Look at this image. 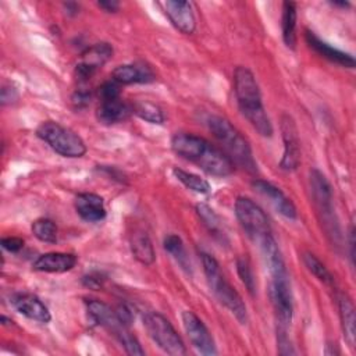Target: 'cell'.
<instances>
[{
    "instance_id": "cell-1",
    "label": "cell",
    "mask_w": 356,
    "mask_h": 356,
    "mask_svg": "<svg viewBox=\"0 0 356 356\" xmlns=\"http://www.w3.org/2000/svg\"><path fill=\"white\" fill-rule=\"evenodd\" d=\"M171 147L179 157L195 163L209 175L227 177L234 172V163L224 150L202 136L175 134L171 139Z\"/></svg>"
},
{
    "instance_id": "cell-2",
    "label": "cell",
    "mask_w": 356,
    "mask_h": 356,
    "mask_svg": "<svg viewBox=\"0 0 356 356\" xmlns=\"http://www.w3.org/2000/svg\"><path fill=\"white\" fill-rule=\"evenodd\" d=\"M234 92L242 115L264 138L274 132L273 124L264 110L259 83L253 72L246 67H236L234 71Z\"/></svg>"
},
{
    "instance_id": "cell-3",
    "label": "cell",
    "mask_w": 356,
    "mask_h": 356,
    "mask_svg": "<svg viewBox=\"0 0 356 356\" xmlns=\"http://www.w3.org/2000/svg\"><path fill=\"white\" fill-rule=\"evenodd\" d=\"M207 125L232 163H236L252 174L257 171V164L254 161L249 142L227 118L211 115L207 120Z\"/></svg>"
},
{
    "instance_id": "cell-4",
    "label": "cell",
    "mask_w": 356,
    "mask_h": 356,
    "mask_svg": "<svg viewBox=\"0 0 356 356\" xmlns=\"http://www.w3.org/2000/svg\"><path fill=\"white\" fill-rule=\"evenodd\" d=\"M202 266L206 275L207 285L214 296L218 299L221 305H224L234 317L241 323H248V310L246 305L242 300L241 295L235 291V288L225 280L224 274L221 273L218 261L210 256L209 253H202Z\"/></svg>"
},
{
    "instance_id": "cell-5",
    "label": "cell",
    "mask_w": 356,
    "mask_h": 356,
    "mask_svg": "<svg viewBox=\"0 0 356 356\" xmlns=\"http://www.w3.org/2000/svg\"><path fill=\"white\" fill-rule=\"evenodd\" d=\"M36 135L63 157L76 159L86 153V145L82 138L56 121L42 122L36 129Z\"/></svg>"
},
{
    "instance_id": "cell-6",
    "label": "cell",
    "mask_w": 356,
    "mask_h": 356,
    "mask_svg": "<svg viewBox=\"0 0 356 356\" xmlns=\"http://www.w3.org/2000/svg\"><path fill=\"white\" fill-rule=\"evenodd\" d=\"M143 324L150 338L161 350L172 356H181L186 353L182 338L164 316L154 312L146 313L143 317Z\"/></svg>"
},
{
    "instance_id": "cell-7",
    "label": "cell",
    "mask_w": 356,
    "mask_h": 356,
    "mask_svg": "<svg viewBox=\"0 0 356 356\" xmlns=\"http://www.w3.org/2000/svg\"><path fill=\"white\" fill-rule=\"evenodd\" d=\"M235 216L245 229V232L253 239L260 241L266 235L271 234L270 222L263 209L246 196H239L235 200Z\"/></svg>"
},
{
    "instance_id": "cell-8",
    "label": "cell",
    "mask_w": 356,
    "mask_h": 356,
    "mask_svg": "<svg viewBox=\"0 0 356 356\" xmlns=\"http://www.w3.org/2000/svg\"><path fill=\"white\" fill-rule=\"evenodd\" d=\"M310 188L313 200L317 206L318 213L323 216V222L330 235H338V224L334 221V206H332V189L327 177L317 168L310 171Z\"/></svg>"
},
{
    "instance_id": "cell-9",
    "label": "cell",
    "mask_w": 356,
    "mask_h": 356,
    "mask_svg": "<svg viewBox=\"0 0 356 356\" xmlns=\"http://www.w3.org/2000/svg\"><path fill=\"white\" fill-rule=\"evenodd\" d=\"M270 299L274 307V313L277 317L278 328L286 330L293 317V303H292V292L288 281V275L282 277H271L270 282Z\"/></svg>"
},
{
    "instance_id": "cell-10",
    "label": "cell",
    "mask_w": 356,
    "mask_h": 356,
    "mask_svg": "<svg viewBox=\"0 0 356 356\" xmlns=\"http://www.w3.org/2000/svg\"><path fill=\"white\" fill-rule=\"evenodd\" d=\"M281 134L284 140V153L280 160V168L284 171H293L300 163V142L298 128L289 114L281 117Z\"/></svg>"
},
{
    "instance_id": "cell-11",
    "label": "cell",
    "mask_w": 356,
    "mask_h": 356,
    "mask_svg": "<svg viewBox=\"0 0 356 356\" xmlns=\"http://www.w3.org/2000/svg\"><path fill=\"white\" fill-rule=\"evenodd\" d=\"M182 323L184 328L193 345V348L204 355V356H213L217 355L214 339L204 325V323L191 310H185L182 313Z\"/></svg>"
},
{
    "instance_id": "cell-12",
    "label": "cell",
    "mask_w": 356,
    "mask_h": 356,
    "mask_svg": "<svg viewBox=\"0 0 356 356\" xmlns=\"http://www.w3.org/2000/svg\"><path fill=\"white\" fill-rule=\"evenodd\" d=\"M113 57V47L108 43H95L81 53L75 67L79 81H88L99 68H102Z\"/></svg>"
},
{
    "instance_id": "cell-13",
    "label": "cell",
    "mask_w": 356,
    "mask_h": 356,
    "mask_svg": "<svg viewBox=\"0 0 356 356\" xmlns=\"http://www.w3.org/2000/svg\"><path fill=\"white\" fill-rule=\"evenodd\" d=\"M88 314L90 318L100 327L113 332V335L120 341L129 330L117 316L115 310H113L108 305L97 299H88L85 302Z\"/></svg>"
},
{
    "instance_id": "cell-14",
    "label": "cell",
    "mask_w": 356,
    "mask_h": 356,
    "mask_svg": "<svg viewBox=\"0 0 356 356\" xmlns=\"http://www.w3.org/2000/svg\"><path fill=\"white\" fill-rule=\"evenodd\" d=\"M171 24L182 33L191 35L196 29V18L189 1L167 0L159 3Z\"/></svg>"
},
{
    "instance_id": "cell-15",
    "label": "cell",
    "mask_w": 356,
    "mask_h": 356,
    "mask_svg": "<svg viewBox=\"0 0 356 356\" xmlns=\"http://www.w3.org/2000/svg\"><path fill=\"white\" fill-rule=\"evenodd\" d=\"M253 188L266 199H268V202L273 204L277 213H280L288 220H296L298 211L295 204L278 186L263 179H256L253 181Z\"/></svg>"
},
{
    "instance_id": "cell-16",
    "label": "cell",
    "mask_w": 356,
    "mask_h": 356,
    "mask_svg": "<svg viewBox=\"0 0 356 356\" xmlns=\"http://www.w3.org/2000/svg\"><path fill=\"white\" fill-rule=\"evenodd\" d=\"M11 303L18 313L31 320L44 324L51 320L47 306L32 293H17L11 298Z\"/></svg>"
},
{
    "instance_id": "cell-17",
    "label": "cell",
    "mask_w": 356,
    "mask_h": 356,
    "mask_svg": "<svg viewBox=\"0 0 356 356\" xmlns=\"http://www.w3.org/2000/svg\"><path fill=\"white\" fill-rule=\"evenodd\" d=\"M78 259L74 253L49 252L40 254L32 264L35 271L40 273H67L72 270Z\"/></svg>"
},
{
    "instance_id": "cell-18",
    "label": "cell",
    "mask_w": 356,
    "mask_h": 356,
    "mask_svg": "<svg viewBox=\"0 0 356 356\" xmlns=\"http://www.w3.org/2000/svg\"><path fill=\"white\" fill-rule=\"evenodd\" d=\"M113 79L120 85L149 83L156 79L153 70L145 63H134L118 65L113 71Z\"/></svg>"
},
{
    "instance_id": "cell-19",
    "label": "cell",
    "mask_w": 356,
    "mask_h": 356,
    "mask_svg": "<svg viewBox=\"0 0 356 356\" xmlns=\"http://www.w3.org/2000/svg\"><path fill=\"white\" fill-rule=\"evenodd\" d=\"M75 210L78 216L88 222H99L106 217L103 197L90 192L79 193L75 197Z\"/></svg>"
},
{
    "instance_id": "cell-20",
    "label": "cell",
    "mask_w": 356,
    "mask_h": 356,
    "mask_svg": "<svg viewBox=\"0 0 356 356\" xmlns=\"http://www.w3.org/2000/svg\"><path fill=\"white\" fill-rule=\"evenodd\" d=\"M131 114H134L132 104L121 100V97L113 100H102L96 111L97 120L106 125L127 121Z\"/></svg>"
},
{
    "instance_id": "cell-21",
    "label": "cell",
    "mask_w": 356,
    "mask_h": 356,
    "mask_svg": "<svg viewBox=\"0 0 356 356\" xmlns=\"http://www.w3.org/2000/svg\"><path fill=\"white\" fill-rule=\"evenodd\" d=\"M260 243V249H261V254L263 259L266 261V266L268 268V273L271 277H282V275H288L286 268H285V263L281 254V250L274 239V236L271 234L266 235L264 238H261L259 241Z\"/></svg>"
},
{
    "instance_id": "cell-22",
    "label": "cell",
    "mask_w": 356,
    "mask_h": 356,
    "mask_svg": "<svg viewBox=\"0 0 356 356\" xmlns=\"http://www.w3.org/2000/svg\"><path fill=\"white\" fill-rule=\"evenodd\" d=\"M306 42L312 49H314L324 58H327L335 64H339L342 67H346V68L355 67V58L350 54H348L342 50H338V49L330 46L328 43L323 42L320 38H317L314 35V32L306 31Z\"/></svg>"
},
{
    "instance_id": "cell-23",
    "label": "cell",
    "mask_w": 356,
    "mask_h": 356,
    "mask_svg": "<svg viewBox=\"0 0 356 356\" xmlns=\"http://www.w3.org/2000/svg\"><path fill=\"white\" fill-rule=\"evenodd\" d=\"M339 317L341 325L343 331V338L349 348H355V338H356V318H355V307L352 300L346 295H339Z\"/></svg>"
},
{
    "instance_id": "cell-24",
    "label": "cell",
    "mask_w": 356,
    "mask_h": 356,
    "mask_svg": "<svg viewBox=\"0 0 356 356\" xmlns=\"http://www.w3.org/2000/svg\"><path fill=\"white\" fill-rule=\"evenodd\" d=\"M296 4L293 1L282 3V15H281V29L282 39L286 47H296Z\"/></svg>"
},
{
    "instance_id": "cell-25",
    "label": "cell",
    "mask_w": 356,
    "mask_h": 356,
    "mask_svg": "<svg viewBox=\"0 0 356 356\" xmlns=\"http://www.w3.org/2000/svg\"><path fill=\"white\" fill-rule=\"evenodd\" d=\"M131 252H132L134 257L145 266L153 264V261L156 259V253H154L152 241L143 232H135L131 236Z\"/></svg>"
},
{
    "instance_id": "cell-26",
    "label": "cell",
    "mask_w": 356,
    "mask_h": 356,
    "mask_svg": "<svg viewBox=\"0 0 356 356\" xmlns=\"http://www.w3.org/2000/svg\"><path fill=\"white\" fill-rule=\"evenodd\" d=\"M163 246L184 270L191 271V263H189V259L186 256V250H185L184 242H182V239L178 235H175V234L167 235L164 238Z\"/></svg>"
},
{
    "instance_id": "cell-27",
    "label": "cell",
    "mask_w": 356,
    "mask_h": 356,
    "mask_svg": "<svg viewBox=\"0 0 356 356\" xmlns=\"http://www.w3.org/2000/svg\"><path fill=\"white\" fill-rule=\"evenodd\" d=\"M172 174L175 175V178L184 185L186 186L188 189L196 192V193H202V195H206L210 192V184L209 181H206L204 178L196 175V174H192V172H188L185 170H181V168H174L172 170Z\"/></svg>"
},
{
    "instance_id": "cell-28",
    "label": "cell",
    "mask_w": 356,
    "mask_h": 356,
    "mask_svg": "<svg viewBox=\"0 0 356 356\" xmlns=\"http://www.w3.org/2000/svg\"><path fill=\"white\" fill-rule=\"evenodd\" d=\"M134 113L140 117L142 120L150 122V124H163L164 122V114L163 110L147 100H139L132 104Z\"/></svg>"
},
{
    "instance_id": "cell-29",
    "label": "cell",
    "mask_w": 356,
    "mask_h": 356,
    "mask_svg": "<svg viewBox=\"0 0 356 356\" xmlns=\"http://www.w3.org/2000/svg\"><path fill=\"white\" fill-rule=\"evenodd\" d=\"M32 234L36 239L44 243H56L57 242V225L50 218H38L32 222Z\"/></svg>"
},
{
    "instance_id": "cell-30",
    "label": "cell",
    "mask_w": 356,
    "mask_h": 356,
    "mask_svg": "<svg viewBox=\"0 0 356 356\" xmlns=\"http://www.w3.org/2000/svg\"><path fill=\"white\" fill-rule=\"evenodd\" d=\"M303 263L306 266V268L323 284L325 285H332L334 284V277L332 274L328 271V268L310 252H305L303 256Z\"/></svg>"
},
{
    "instance_id": "cell-31",
    "label": "cell",
    "mask_w": 356,
    "mask_h": 356,
    "mask_svg": "<svg viewBox=\"0 0 356 356\" xmlns=\"http://www.w3.org/2000/svg\"><path fill=\"white\" fill-rule=\"evenodd\" d=\"M196 213L210 232H213L214 235H222L221 234V220L211 207H209L204 203H199V204H196Z\"/></svg>"
},
{
    "instance_id": "cell-32",
    "label": "cell",
    "mask_w": 356,
    "mask_h": 356,
    "mask_svg": "<svg viewBox=\"0 0 356 356\" xmlns=\"http://www.w3.org/2000/svg\"><path fill=\"white\" fill-rule=\"evenodd\" d=\"M236 271H238V275H239L242 284L253 295V292L256 289V284H254V277H253L250 261L246 256H239L236 259Z\"/></svg>"
},
{
    "instance_id": "cell-33",
    "label": "cell",
    "mask_w": 356,
    "mask_h": 356,
    "mask_svg": "<svg viewBox=\"0 0 356 356\" xmlns=\"http://www.w3.org/2000/svg\"><path fill=\"white\" fill-rule=\"evenodd\" d=\"M120 93H121V85L114 81V79H110V81H106L100 85L99 88V97H100V102L102 100H113V99H118L120 97Z\"/></svg>"
},
{
    "instance_id": "cell-34",
    "label": "cell",
    "mask_w": 356,
    "mask_h": 356,
    "mask_svg": "<svg viewBox=\"0 0 356 356\" xmlns=\"http://www.w3.org/2000/svg\"><path fill=\"white\" fill-rule=\"evenodd\" d=\"M120 343L122 345V348L125 349V352L128 355H145V350L142 349L139 341L136 339L135 335L131 334V331H128L121 339H120Z\"/></svg>"
},
{
    "instance_id": "cell-35",
    "label": "cell",
    "mask_w": 356,
    "mask_h": 356,
    "mask_svg": "<svg viewBox=\"0 0 356 356\" xmlns=\"http://www.w3.org/2000/svg\"><path fill=\"white\" fill-rule=\"evenodd\" d=\"M277 343H278V352L281 355H295V349L291 345V341L286 335V330L278 328L277 331Z\"/></svg>"
},
{
    "instance_id": "cell-36",
    "label": "cell",
    "mask_w": 356,
    "mask_h": 356,
    "mask_svg": "<svg viewBox=\"0 0 356 356\" xmlns=\"http://www.w3.org/2000/svg\"><path fill=\"white\" fill-rule=\"evenodd\" d=\"M1 246L11 252V253H17L18 250L22 249L24 246V239L18 238V236H7V238H3L1 239Z\"/></svg>"
},
{
    "instance_id": "cell-37",
    "label": "cell",
    "mask_w": 356,
    "mask_h": 356,
    "mask_svg": "<svg viewBox=\"0 0 356 356\" xmlns=\"http://www.w3.org/2000/svg\"><path fill=\"white\" fill-rule=\"evenodd\" d=\"M103 281H104V278L100 274H96V273L88 274L82 278L83 285L90 288V289H100L102 285H103Z\"/></svg>"
},
{
    "instance_id": "cell-38",
    "label": "cell",
    "mask_w": 356,
    "mask_h": 356,
    "mask_svg": "<svg viewBox=\"0 0 356 356\" xmlns=\"http://www.w3.org/2000/svg\"><path fill=\"white\" fill-rule=\"evenodd\" d=\"M114 310H115L118 318H120L127 327H129L131 323H132V313H131V310H129L127 306H124V305L117 306Z\"/></svg>"
},
{
    "instance_id": "cell-39",
    "label": "cell",
    "mask_w": 356,
    "mask_h": 356,
    "mask_svg": "<svg viewBox=\"0 0 356 356\" xmlns=\"http://www.w3.org/2000/svg\"><path fill=\"white\" fill-rule=\"evenodd\" d=\"M18 97V93L14 88L11 86H3L1 88V104H7V103H11L14 102L15 99Z\"/></svg>"
},
{
    "instance_id": "cell-40",
    "label": "cell",
    "mask_w": 356,
    "mask_h": 356,
    "mask_svg": "<svg viewBox=\"0 0 356 356\" xmlns=\"http://www.w3.org/2000/svg\"><path fill=\"white\" fill-rule=\"evenodd\" d=\"M97 6L100 8H103L106 13H115L120 8V3L115 0H104V1H99Z\"/></svg>"
},
{
    "instance_id": "cell-41",
    "label": "cell",
    "mask_w": 356,
    "mask_h": 356,
    "mask_svg": "<svg viewBox=\"0 0 356 356\" xmlns=\"http://www.w3.org/2000/svg\"><path fill=\"white\" fill-rule=\"evenodd\" d=\"M89 100V95L88 93H83V92H76L74 96H72V103H75L78 107L81 106H85Z\"/></svg>"
},
{
    "instance_id": "cell-42",
    "label": "cell",
    "mask_w": 356,
    "mask_h": 356,
    "mask_svg": "<svg viewBox=\"0 0 356 356\" xmlns=\"http://www.w3.org/2000/svg\"><path fill=\"white\" fill-rule=\"evenodd\" d=\"M332 4H334V6H339V7H349V6H350V4L346 3V1H345V3H343V1H341V3H339V1H334Z\"/></svg>"
}]
</instances>
